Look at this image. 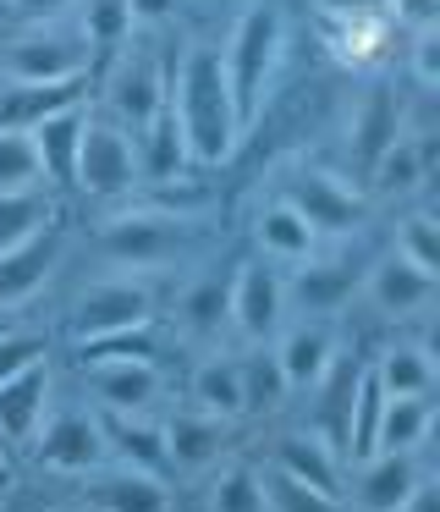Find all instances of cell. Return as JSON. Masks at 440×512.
Instances as JSON below:
<instances>
[{
  "label": "cell",
  "instance_id": "f6af8a7d",
  "mask_svg": "<svg viewBox=\"0 0 440 512\" xmlns=\"http://www.w3.org/2000/svg\"><path fill=\"white\" fill-rule=\"evenodd\" d=\"M176 12V0H127V17H132V23H165V17H171Z\"/></svg>",
  "mask_w": 440,
  "mask_h": 512
},
{
  "label": "cell",
  "instance_id": "e575fe53",
  "mask_svg": "<svg viewBox=\"0 0 440 512\" xmlns=\"http://www.w3.org/2000/svg\"><path fill=\"white\" fill-rule=\"evenodd\" d=\"M204 512H270L259 474L248 463H215L209 490H204Z\"/></svg>",
  "mask_w": 440,
  "mask_h": 512
},
{
  "label": "cell",
  "instance_id": "b9f144b4",
  "mask_svg": "<svg viewBox=\"0 0 440 512\" xmlns=\"http://www.w3.org/2000/svg\"><path fill=\"white\" fill-rule=\"evenodd\" d=\"M407 72H413L418 89H440V28L435 23L413 28V56H407Z\"/></svg>",
  "mask_w": 440,
  "mask_h": 512
},
{
  "label": "cell",
  "instance_id": "8fae6325",
  "mask_svg": "<svg viewBox=\"0 0 440 512\" xmlns=\"http://www.w3.org/2000/svg\"><path fill=\"white\" fill-rule=\"evenodd\" d=\"M424 479L418 452H369L352 463V479L341 485V501L358 512H396Z\"/></svg>",
  "mask_w": 440,
  "mask_h": 512
},
{
  "label": "cell",
  "instance_id": "7c38bea8",
  "mask_svg": "<svg viewBox=\"0 0 440 512\" xmlns=\"http://www.w3.org/2000/svg\"><path fill=\"white\" fill-rule=\"evenodd\" d=\"M88 391H94L99 413H127V419H149L160 408V364L154 358H110V364H88Z\"/></svg>",
  "mask_w": 440,
  "mask_h": 512
},
{
  "label": "cell",
  "instance_id": "f1b7e54d",
  "mask_svg": "<svg viewBox=\"0 0 440 512\" xmlns=\"http://www.w3.org/2000/svg\"><path fill=\"white\" fill-rule=\"evenodd\" d=\"M66 105H83V78L77 83H0V127H39L44 116L66 111Z\"/></svg>",
  "mask_w": 440,
  "mask_h": 512
},
{
  "label": "cell",
  "instance_id": "ab89813d",
  "mask_svg": "<svg viewBox=\"0 0 440 512\" xmlns=\"http://www.w3.org/2000/svg\"><path fill=\"white\" fill-rule=\"evenodd\" d=\"M154 325H132L116 336H94V342H77V364H110V358H154Z\"/></svg>",
  "mask_w": 440,
  "mask_h": 512
},
{
  "label": "cell",
  "instance_id": "277c9868",
  "mask_svg": "<svg viewBox=\"0 0 440 512\" xmlns=\"http://www.w3.org/2000/svg\"><path fill=\"white\" fill-rule=\"evenodd\" d=\"M171 100V72H165V56L154 45H132V34L116 45V67L105 78V111L116 127H127L132 138L154 122Z\"/></svg>",
  "mask_w": 440,
  "mask_h": 512
},
{
  "label": "cell",
  "instance_id": "74e56055",
  "mask_svg": "<svg viewBox=\"0 0 440 512\" xmlns=\"http://www.w3.org/2000/svg\"><path fill=\"white\" fill-rule=\"evenodd\" d=\"M391 254H402L407 265H418V270H429V276H440V221H435L429 210L402 215V221H396Z\"/></svg>",
  "mask_w": 440,
  "mask_h": 512
},
{
  "label": "cell",
  "instance_id": "cb8c5ba5",
  "mask_svg": "<svg viewBox=\"0 0 440 512\" xmlns=\"http://www.w3.org/2000/svg\"><path fill=\"white\" fill-rule=\"evenodd\" d=\"M138 171L143 182H160V188H176V182L193 177V155H187V138L176 127L171 105L138 133Z\"/></svg>",
  "mask_w": 440,
  "mask_h": 512
},
{
  "label": "cell",
  "instance_id": "60d3db41",
  "mask_svg": "<svg viewBox=\"0 0 440 512\" xmlns=\"http://www.w3.org/2000/svg\"><path fill=\"white\" fill-rule=\"evenodd\" d=\"M44 353H50L44 331H0V386L11 375H22V369L44 364Z\"/></svg>",
  "mask_w": 440,
  "mask_h": 512
},
{
  "label": "cell",
  "instance_id": "ffe728a7",
  "mask_svg": "<svg viewBox=\"0 0 440 512\" xmlns=\"http://www.w3.org/2000/svg\"><path fill=\"white\" fill-rule=\"evenodd\" d=\"M352 292H358V276L341 259H303V265H292V281H286V303H297L308 320L336 314L341 303H352Z\"/></svg>",
  "mask_w": 440,
  "mask_h": 512
},
{
  "label": "cell",
  "instance_id": "9c48e42d",
  "mask_svg": "<svg viewBox=\"0 0 440 512\" xmlns=\"http://www.w3.org/2000/svg\"><path fill=\"white\" fill-rule=\"evenodd\" d=\"M28 446H33V463L55 468V474H94L99 463H110L99 408H50Z\"/></svg>",
  "mask_w": 440,
  "mask_h": 512
},
{
  "label": "cell",
  "instance_id": "7bdbcfd3",
  "mask_svg": "<svg viewBox=\"0 0 440 512\" xmlns=\"http://www.w3.org/2000/svg\"><path fill=\"white\" fill-rule=\"evenodd\" d=\"M83 0H6V12L11 17H22V23H66V17L77 12Z\"/></svg>",
  "mask_w": 440,
  "mask_h": 512
},
{
  "label": "cell",
  "instance_id": "836d02e7",
  "mask_svg": "<svg viewBox=\"0 0 440 512\" xmlns=\"http://www.w3.org/2000/svg\"><path fill=\"white\" fill-rule=\"evenodd\" d=\"M50 221H55L50 188H39V193H6V199H0V254H11V248L44 237V232H50Z\"/></svg>",
  "mask_w": 440,
  "mask_h": 512
},
{
  "label": "cell",
  "instance_id": "2e32d148",
  "mask_svg": "<svg viewBox=\"0 0 440 512\" xmlns=\"http://www.w3.org/2000/svg\"><path fill=\"white\" fill-rule=\"evenodd\" d=\"M341 441L336 435H325L319 424H297V430H286V435H275V457H270V468H281V474H292V479H303V485H314V490H330V496H341Z\"/></svg>",
  "mask_w": 440,
  "mask_h": 512
},
{
  "label": "cell",
  "instance_id": "ee69618b",
  "mask_svg": "<svg viewBox=\"0 0 440 512\" xmlns=\"http://www.w3.org/2000/svg\"><path fill=\"white\" fill-rule=\"evenodd\" d=\"M435 6H440V0H385L391 23H413V28L435 23Z\"/></svg>",
  "mask_w": 440,
  "mask_h": 512
},
{
  "label": "cell",
  "instance_id": "d6986e66",
  "mask_svg": "<svg viewBox=\"0 0 440 512\" xmlns=\"http://www.w3.org/2000/svg\"><path fill=\"white\" fill-rule=\"evenodd\" d=\"M396 133H402V105H396V94L385 89V83H369V89L358 94V105H352V116H347V155H352V166L369 171L374 155H380Z\"/></svg>",
  "mask_w": 440,
  "mask_h": 512
},
{
  "label": "cell",
  "instance_id": "7dc6e473",
  "mask_svg": "<svg viewBox=\"0 0 440 512\" xmlns=\"http://www.w3.org/2000/svg\"><path fill=\"white\" fill-rule=\"evenodd\" d=\"M319 17H347V12H369V6H385V0H314Z\"/></svg>",
  "mask_w": 440,
  "mask_h": 512
},
{
  "label": "cell",
  "instance_id": "f546056e",
  "mask_svg": "<svg viewBox=\"0 0 440 512\" xmlns=\"http://www.w3.org/2000/svg\"><path fill=\"white\" fill-rule=\"evenodd\" d=\"M369 375L380 380L385 397H429L435 391V358L424 342H385Z\"/></svg>",
  "mask_w": 440,
  "mask_h": 512
},
{
  "label": "cell",
  "instance_id": "d4e9b609",
  "mask_svg": "<svg viewBox=\"0 0 440 512\" xmlns=\"http://www.w3.org/2000/svg\"><path fill=\"white\" fill-rule=\"evenodd\" d=\"M83 127H88L83 105H66V111L44 116L39 127H28V138H33V149H39V166H44V182H50V188H72V166H77Z\"/></svg>",
  "mask_w": 440,
  "mask_h": 512
},
{
  "label": "cell",
  "instance_id": "484cf974",
  "mask_svg": "<svg viewBox=\"0 0 440 512\" xmlns=\"http://www.w3.org/2000/svg\"><path fill=\"white\" fill-rule=\"evenodd\" d=\"M369 177V193L374 199H385V204H396V199H413L418 188H424V177H429V166H424V149H418V138L407 133H396L391 144L374 155V166L363 171Z\"/></svg>",
  "mask_w": 440,
  "mask_h": 512
},
{
  "label": "cell",
  "instance_id": "4dcf8cb0",
  "mask_svg": "<svg viewBox=\"0 0 440 512\" xmlns=\"http://www.w3.org/2000/svg\"><path fill=\"white\" fill-rule=\"evenodd\" d=\"M429 430H435V402L429 397H385L374 452H424Z\"/></svg>",
  "mask_w": 440,
  "mask_h": 512
},
{
  "label": "cell",
  "instance_id": "603a6c76",
  "mask_svg": "<svg viewBox=\"0 0 440 512\" xmlns=\"http://www.w3.org/2000/svg\"><path fill=\"white\" fill-rule=\"evenodd\" d=\"M319 23H325V34H330V50H336L347 67H374V61L391 50V34H396L385 6L347 12V17H319Z\"/></svg>",
  "mask_w": 440,
  "mask_h": 512
},
{
  "label": "cell",
  "instance_id": "ba28073f",
  "mask_svg": "<svg viewBox=\"0 0 440 512\" xmlns=\"http://www.w3.org/2000/svg\"><path fill=\"white\" fill-rule=\"evenodd\" d=\"M154 320V292L138 276H99L77 292L72 303V342H94V336H116L132 325Z\"/></svg>",
  "mask_w": 440,
  "mask_h": 512
},
{
  "label": "cell",
  "instance_id": "5b68a950",
  "mask_svg": "<svg viewBox=\"0 0 440 512\" xmlns=\"http://www.w3.org/2000/svg\"><path fill=\"white\" fill-rule=\"evenodd\" d=\"M94 67V50L77 23H33L0 50V83H77Z\"/></svg>",
  "mask_w": 440,
  "mask_h": 512
},
{
  "label": "cell",
  "instance_id": "7402d4cb",
  "mask_svg": "<svg viewBox=\"0 0 440 512\" xmlns=\"http://www.w3.org/2000/svg\"><path fill=\"white\" fill-rule=\"evenodd\" d=\"M253 243H259V259H270V265H303V259H314L319 237L286 199H270L253 215Z\"/></svg>",
  "mask_w": 440,
  "mask_h": 512
},
{
  "label": "cell",
  "instance_id": "83f0119b",
  "mask_svg": "<svg viewBox=\"0 0 440 512\" xmlns=\"http://www.w3.org/2000/svg\"><path fill=\"white\" fill-rule=\"evenodd\" d=\"M55 259H61V243L50 232L11 248V254H0V309H17L33 292H44V281L55 276Z\"/></svg>",
  "mask_w": 440,
  "mask_h": 512
},
{
  "label": "cell",
  "instance_id": "681fc988",
  "mask_svg": "<svg viewBox=\"0 0 440 512\" xmlns=\"http://www.w3.org/2000/svg\"><path fill=\"white\" fill-rule=\"evenodd\" d=\"M50 512H88V507H83V501H77V507H50Z\"/></svg>",
  "mask_w": 440,
  "mask_h": 512
},
{
  "label": "cell",
  "instance_id": "44dd1931",
  "mask_svg": "<svg viewBox=\"0 0 440 512\" xmlns=\"http://www.w3.org/2000/svg\"><path fill=\"white\" fill-rule=\"evenodd\" d=\"M187 408L209 413V419H242V375H237V353H204L187 375Z\"/></svg>",
  "mask_w": 440,
  "mask_h": 512
},
{
  "label": "cell",
  "instance_id": "bcb514c9",
  "mask_svg": "<svg viewBox=\"0 0 440 512\" xmlns=\"http://www.w3.org/2000/svg\"><path fill=\"white\" fill-rule=\"evenodd\" d=\"M396 512H440V485L424 474V479H418V490H413V496H407Z\"/></svg>",
  "mask_w": 440,
  "mask_h": 512
},
{
  "label": "cell",
  "instance_id": "4316f807",
  "mask_svg": "<svg viewBox=\"0 0 440 512\" xmlns=\"http://www.w3.org/2000/svg\"><path fill=\"white\" fill-rule=\"evenodd\" d=\"M176 320H182L187 336H198V342H215V336L231 325V276H220V270L193 276V281L182 287V298H176Z\"/></svg>",
  "mask_w": 440,
  "mask_h": 512
},
{
  "label": "cell",
  "instance_id": "c3c4849f",
  "mask_svg": "<svg viewBox=\"0 0 440 512\" xmlns=\"http://www.w3.org/2000/svg\"><path fill=\"white\" fill-rule=\"evenodd\" d=\"M11 479H17V474H11V463L0 457V507H6V496H11Z\"/></svg>",
  "mask_w": 440,
  "mask_h": 512
},
{
  "label": "cell",
  "instance_id": "f35d334b",
  "mask_svg": "<svg viewBox=\"0 0 440 512\" xmlns=\"http://www.w3.org/2000/svg\"><path fill=\"white\" fill-rule=\"evenodd\" d=\"M77 34L88 39V50H116L121 39L132 34V17H127V0H83L77 6Z\"/></svg>",
  "mask_w": 440,
  "mask_h": 512
},
{
  "label": "cell",
  "instance_id": "3957f363",
  "mask_svg": "<svg viewBox=\"0 0 440 512\" xmlns=\"http://www.w3.org/2000/svg\"><path fill=\"white\" fill-rule=\"evenodd\" d=\"M94 248L116 265V276L165 270L187 248V210H171V204H127V210H110L94 226Z\"/></svg>",
  "mask_w": 440,
  "mask_h": 512
},
{
  "label": "cell",
  "instance_id": "30bf717a",
  "mask_svg": "<svg viewBox=\"0 0 440 512\" xmlns=\"http://www.w3.org/2000/svg\"><path fill=\"white\" fill-rule=\"evenodd\" d=\"M286 309H292V303H286L281 265H270V259H242V265L231 270V331L248 347L270 342L286 325Z\"/></svg>",
  "mask_w": 440,
  "mask_h": 512
},
{
  "label": "cell",
  "instance_id": "4fadbf2b",
  "mask_svg": "<svg viewBox=\"0 0 440 512\" xmlns=\"http://www.w3.org/2000/svg\"><path fill=\"white\" fill-rule=\"evenodd\" d=\"M358 292H363V303H369L374 314H385V320H418V314L435 303L440 276L407 265L402 254H380L369 265V276L358 281Z\"/></svg>",
  "mask_w": 440,
  "mask_h": 512
},
{
  "label": "cell",
  "instance_id": "1f68e13d",
  "mask_svg": "<svg viewBox=\"0 0 440 512\" xmlns=\"http://www.w3.org/2000/svg\"><path fill=\"white\" fill-rule=\"evenodd\" d=\"M99 424H105L110 463H132V468H149V474H165V446H160V424L154 419L99 413Z\"/></svg>",
  "mask_w": 440,
  "mask_h": 512
},
{
  "label": "cell",
  "instance_id": "5bb4252c",
  "mask_svg": "<svg viewBox=\"0 0 440 512\" xmlns=\"http://www.w3.org/2000/svg\"><path fill=\"white\" fill-rule=\"evenodd\" d=\"M83 507L88 512H176V496L160 474L132 463H99L83 479Z\"/></svg>",
  "mask_w": 440,
  "mask_h": 512
},
{
  "label": "cell",
  "instance_id": "8992f818",
  "mask_svg": "<svg viewBox=\"0 0 440 512\" xmlns=\"http://www.w3.org/2000/svg\"><path fill=\"white\" fill-rule=\"evenodd\" d=\"M143 182L138 171V138L127 127H116L110 116H88L83 144H77V166H72V188L88 199H127Z\"/></svg>",
  "mask_w": 440,
  "mask_h": 512
},
{
  "label": "cell",
  "instance_id": "7a4b0ae2",
  "mask_svg": "<svg viewBox=\"0 0 440 512\" xmlns=\"http://www.w3.org/2000/svg\"><path fill=\"white\" fill-rule=\"evenodd\" d=\"M281 50H286L281 0H242L237 23H231V39H226V50H220V67H226L231 100H237V116H242V133L264 116L275 67H281Z\"/></svg>",
  "mask_w": 440,
  "mask_h": 512
},
{
  "label": "cell",
  "instance_id": "e0dca14e",
  "mask_svg": "<svg viewBox=\"0 0 440 512\" xmlns=\"http://www.w3.org/2000/svg\"><path fill=\"white\" fill-rule=\"evenodd\" d=\"M226 435H231L226 419H209V413H198V408L171 413V419L160 424L165 468H176V474H204V468L220 463V452H226Z\"/></svg>",
  "mask_w": 440,
  "mask_h": 512
},
{
  "label": "cell",
  "instance_id": "6da1fadb",
  "mask_svg": "<svg viewBox=\"0 0 440 512\" xmlns=\"http://www.w3.org/2000/svg\"><path fill=\"white\" fill-rule=\"evenodd\" d=\"M171 116L187 138V155H193V171H215L237 155L242 144V116L237 100H231L226 67H220V50L204 45V39H187L182 61H176L171 78Z\"/></svg>",
  "mask_w": 440,
  "mask_h": 512
},
{
  "label": "cell",
  "instance_id": "8d00e7d4",
  "mask_svg": "<svg viewBox=\"0 0 440 512\" xmlns=\"http://www.w3.org/2000/svg\"><path fill=\"white\" fill-rule=\"evenodd\" d=\"M259 485H264V507H270V512H352L341 496H330V490L303 485V479L281 474V468L259 474Z\"/></svg>",
  "mask_w": 440,
  "mask_h": 512
},
{
  "label": "cell",
  "instance_id": "d590c367",
  "mask_svg": "<svg viewBox=\"0 0 440 512\" xmlns=\"http://www.w3.org/2000/svg\"><path fill=\"white\" fill-rule=\"evenodd\" d=\"M39 188H50V182H44L33 138L17 133V127H0V199L6 193H39Z\"/></svg>",
  "mask_w": 440,
  "mask_h": 512
},
{
  "label": "cell",
  "instance_id": "9a60e30c",
  "mask_svg": "<svg viewBox=\"0 0 440 512\" xmlns=\"http://www.w3.org/2000/svg\"><path fill=\"white\" fill-rule=\"evenodd\" d=\"M270 353L286 375V391H314L330 375V364L341 358V347H336V331L325 320H308L303 314V320H286L270 336Z\"/></svg>",
  "mask_w": 440,
  "mask_h": 512
},
{
  "label": "cell",
  "instance_id": "d6a6232c",
  "mask_svg": "<svg viewBox=\"0 0 440 512\" xmlns=\"http://www.w3.org/2000/svg\"><path fill=\"white\" fill-rule=\"evenodd\" d=\"M237 375H242V413H253V419L275 413L286 397H292V391H286L281 364H275V353H270V342L237 353Z\"/></svg>",
  "mask_w": 440,
  "mask_h": 512
},
{
  "label": "cell",
  "instance_id": "ac0fdd59",
  "mask_svg": "<svg viewBox=\"0 0 440 512\" xmlns=\"http://www.w3.org/2000/svg\"><path fill=\"white\" fill-rule=\"evenodd\" d=\"M50 408H55V375H50V358H44V364L22 369L0 386V441L28 446Z\"/></svg>",
  "mask_w": 440,
  "mask_h": 512
},
{
  "label": "cell",
  "instance_id": "52a82bcc",
  "mask_svg": "<svg viewBox=\"0 0 440 512\" xmlns=\"http://www.w3.org/2000/svg\"><path fill=\"white\" fill-rule=\"evenodd\" d=\"M275 199L292 204L314 226V237H352L363 226V215H369V199L330 166H297L292 177H281Z\"/></svg>",
  "mask_w": 440,
  "mask_h": 512
}]
</instances>
